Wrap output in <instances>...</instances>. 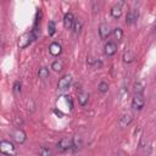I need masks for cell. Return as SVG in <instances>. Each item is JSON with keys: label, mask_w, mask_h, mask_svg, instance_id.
Here are the masks:
<instances>
[{"label": "cell", "mask_w": 156, "mask_h": 156, "mask_svg": "<svg viewBox=\"0 0 156 156\" xmlns=\"http://www.w3.org/2000/svg\"><path fill=\"white\" fill-rule=\"evenodd\" d=\"M12 138H13V140H15L17 144H23V143L27 140V134H26V132H24L23 129L17 128V129L12 133Z\"/></svg>", "instance_id": "7"}, {"label": "cell", "mask_w": 156, "mask_h": 156, "mask_svg": "<svg viewBox=\"0 0 156 156\" xmlns=\"http://www.w3.org/2000/svg\"><path fill=\"white\" fill-rule=\"evenodd\" d=\"M98 89H99L100 93H107V90H108V83L105 82V80L100 82L99 85H98Z\"/></svg>", "instance_id": "25"}, {"label": "cell", "mask_w": 156, "mask_h": 156, "mask_svg": "<svg viewBox=\"0 0 156 156\" xmlns=\"http://www.w3.org/2000/svg\"><path fill=\"white\" fill-rule=\"evenodd\" d=\"M145 105V98L143 94H135L134 98L132 99V107L133 110H136V111H140L143 110Z\"/></svg>", "instance_id": "4"}, {"label": "cell", "mask_w": 156, "mask_h": 156, "mask_svg": "<svg viewBox=\"0 0 156 156\" xmlns=\"http://www.w3.org/2000/svg\"><path fill=\"white\" fill-rule=\"evenodd\" d=\"M117 52V44L115 41H107L104 46V54L107 56V57H111L113 56Z\"/></svg>", "instance_id": "6"}, {"label": "cell", "mask_w": 156, "mask_h": 156, "mask_svg": "<svg viewBox=\"0 0 156 156\" xmlns=\"http://www.w3.org/2000/svg\"><path fill=\"white\" fill-rule=\"evenodd\" d=\"M0 154L5 156H15L17 154L16 146L10 140H1L0 141Z\"/></svg>", "instance_id": "1"}, {"label": "cell", "mask_w": 156, "mask_h": 156, "mask_svg": "<svg viewBox=\"0 0 156 156\" xmlns=\"http://www.w3.org/2000/svg\"><path fill=\"white\" fill-rule=\"evenodd\" d=\"M51 68H52L55 72H61L62 68H63V63H62V61H58V60L54 61V62L51 63Z\"/></svg>", "instance_id": "21"}, {"label": "cell", "mask_w": 156, "mask_h": 156, "mask_svg": "<svg viewBox=\"0 0 156 156\" xmlns=\"http://www.w3.org/2000/svg\"><path fill=\"white\" fill-rule=\"evenodd\" d=\"M132 121H133V115L129 113V112H126V113H123V115L119 117L118 123H119V126H121L122 128H124V127H128V126L132 123Z\"/></svg>", "instance_id": "10"}, {"label": "cell", "mask_w": 156, "mask_h": 156, "mask_svg": "<svg viewBox=\"0 0 156 156\" xmlns=\"http://www.w3.org/2000/svg\"><path fill=\"white\" fill-rule=\"evenodd\" d=\"M71 140H72V147H71V150L73 152H77L78 150L82 149V146H83V138L80 135H74Z\"/></svg>", "instance_id": "11"}, {"label": "cell", "mask_w": 156, "mask_h": 156, "mask_svg": "<svg viewBox=\"0 0 156 156\" xmlns=\"http://www.w3.org/2000/svg\"><path fill=\"white\" fill-rule=\"evenodd\" d=\"M99 35H100L101 40L108 39V37L111 35V29H110V26L107 23H102L99 26Z\"/></svg>", "instance_id": "9"}, {"label": "cell", "mask_w": 156, "mask_h": 156, "mask_svg": "<svg viewBox=\"0 0 156 156\" xmlns=\"http://www.w3.org/2000/svg\"><path fill=\"white\" fill-rule=\"evenodd\" d=\"M56 147H57L58 151L66 152V151L71 150V147H72V140L68 139V138H62V139H60V140L57 141Z\"/></svg>", "instance_id": "5"}, {"label": "cell", "mask_w": 156, "mask_h": 156, "mask_svg": "<svg viewBox=\"0 0 156 156\" xmlns=\"http://www.w3.org/2000/svg\"><path fill=\"white\" fill-rule=\"evenodd\" d=\"M134 91H135V94H143L144 93V83L143 82H136L134 84Z\"/></svg>", "instance_id": "24"}, {"label": "cell", "mask_w": 156, "mask_h": 156, "mask_svg": "<svg viewBox=\"0 0 156 156\" xmlns=\"http://www.w3.org/2000/svg\"><path fill=\"white\" fill-rule=\"evenodd\" d=\"M55 33H56V23L54 21H49V23H48V34L50 37H52Z\"/></svg>", "instance_id": "20"}, {"label": "cell", "mask_w": 156, "mask_h": 156, "mask_svg": "<svg viewBox=\"0 0 156 156\" xmlns=\"http://www.w3.org/2000/svg\"><path fill=\"white\" fill-rule=\"evenodd\" d=\"M123 5H124V1H119L117 2L116 5H113L111 7V16L116 20H118L121 16H122V12H123Z\"/></svg>", "instance_id": "8"}, {"label": "cell", "mask_w": 156, "mask_h": 156, "mask_svg": "<svg viewBox=\"0 0 156 156\" xmlns=\"http://www.w3.org/2000/svg\"><path fill=\"white\" fill-rule=\"evenodd\" d=\"M138 17H139V11L136 9H133V10H130L127 13V16H126V23L127 24H133L134 22H136Z\"/></svg>", "instance_id": "12"}, {"label": "cell", "mask_w": 156, "mask_h": 156, "mask_svg": "<svg viewBox=\"0 0 156 156\" xmlns=\"http://www.w3.org/2000/svg\"><path fill=\"white\" fill-rule=\"evenodd\" d=\"M39 156H52V150L49 146H41L39 149Z\"/></svg>", "instance_id": "19"}, {"label": "cell", "mask_w": 156, "mask_h": 156, "mask_svg": "<svg viewBox=\"0 0 156 156\" xmlns=\"http://www.w3.org/2000/svg\"><path fill=\"white\" fill-rule=\"evenodd\" d=\"M12 90H13L15 94H20V93H21V83H20L18 80H16V82L13 83V88H12Z\"/></svg>", "instance_id": "26"}, {"label": "cell", "mask_w": 156, "mask_h": 156, "mask_svg": "<svg viewBox=\"0 0 156 156\" xmlns=\"http://www.w3.org/2000/svg\"><path fill=\"white\" fill-rule=\"evenodd\" d=\"M82 27H83V22L80 20H74V23H73V32L76 34H78L80 30H82Z\"/></svg>", "instance_id": "23"}, {"label": "cell", "mask_w": 156, "mask_h": 156, "mask_svg": "<svg viewBox=\"0 0 156 156\" xmlns=\"http://www.w3.org/2000/svg\"><path fill=\"white\" fill-rule=\"evenodd\" d=\"M112 35H113V38H115L117 41H121L122 38H123V30H122V28L116 27V28L112 30Z\"/></svg>", "instance_id": "17"}, {"label": "cell", "mask_w": 156, "mask_h": 156, "mask_svg": "<svg viewBox=\"0 0 156 156\" xmlns=\"http://www.w3.org/2000/svg\"><path fill=\"white\" fill-rule=\"evenodd\" d=\"M49 52L52 55V56H58L61 52H62V46H61V44H58L57 41H54V43H51L50 44V46H49Z\"/></svg>", "instance_id": "14"}, {"label": "cell", "mask_w": 156, "mask_h": 156, "mask_svg": "<svg viewBox=\"0 0 156 156\" xmlns=\"http://www.w3.org/2000/svg\"><path fill=\"white\" fill-rule=\"evenodd\" d=\"M33 40H34V38L32 35V32H26L22 35H20L18 41H17V45H18L20 49H26L27 46H29L32 44Z\"/></svg>", "instance_id": "2"}, {"label": "cell", "mask_w": 156, "mask_h": 156, "mask_svg": "<svg viewBox=\"0 0 156 156\" xmlns=\"http://www.w3.org/2000/svg\"><path fill=\"white\" fill-rule=\"evenodd\" d=\"M133 60H134V54L130 50L124 51V54H123V62L124 63H130V62H133Z\"/></svg>", "instance_id": "18"}, {"label": "cell", "mask_w": 156, "mask_h": 156, "mask_svg": "<svg viewBox=\"0 0 156 156\" xmlns=\"http://www.w3.org/2000/svg\"><path fill=\"white\" fill-rule=\"evenodd\" d=\"M71 84H72V77L69 74H65L62 78H60V80L57 83V89L60 91H66V90H68Z\"/></svg>", "instance_id": "3"}, {"label": "cell", "mask_w": 156, "mask_h": 156, "mask_svg": "<svg viewBox=\"0 0 156 156\" xmlns=\"http://www.w3.org/2000/svg\"><path fill=\"white\" fill-rule=\"evenodd\" d=\"M61 99L63 100V104H57V108H58V111H61V108H62V106H65V107H67L68 110H72L73 108V102H72V99L69 98V96H61Z\"/></svg>", "instance_id": "16"}, {"label": "cell", "mask_w": 156, "mask_h": 156, "mask_svg": "<svg viewBox=\"0 0 156 156\" xmlns=\"http://www.w3.org/2000/svg\"><path fill=\"white\" fill-rule=\"evenodd\" d=\"M95 60H96V58H94V57H89V58L87 60V63H88L89 66H94V65H95Z\"/></svg>", "instance_id": "27"}, {"label": "cell", "mask_w": 156, "mask_h": 156, "mask_svg": "<svg viewBox=\"0 0 156 156\" xmlns=\"http://www.w3.org/2000/svg\"><path fill=\"white\" fill-rule=\"evenodd\" d=\"M77 98H78V102L80 104V106H87L89 101V94L85 90H79L77 93Z\"/></svg>", "instance_id": "15"}, {"label": "cell", "mask_w": 156, "mask_h": 156, "mask_svg": "<svg viewBox=\"0 0 156 156\" xmlns=\"http://www.w3.org/2000/svg\"><path fill=\"white\" fill-rule=\"evenodd\" d=\"M38 77H39L40 79H46V78L49 77V68H46V67L39 68V71H38Z\"/></svg>", "instance_id": "22"}, {"label": "cell", "mask_w": 156, "mask_h": 156, "mask_svg": "<svg viewBox=\"0 0 156 156\" xmlns=\"http://www.w3.org/2000/svg\"><path fill=\"white\" fill-rule=\"evenodd\" d=\"M74 23V16L72 12H66L63 16V27L66 29H71Z\"/></svg>", "instance_id": "13"}]
</instances>
